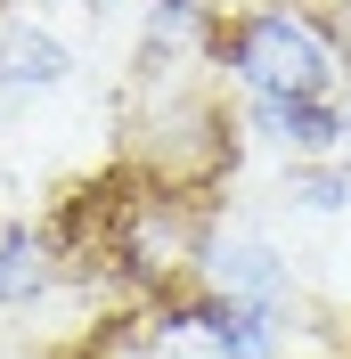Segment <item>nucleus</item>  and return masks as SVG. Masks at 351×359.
Returning a JSON list of instances; mask_svg holds the SVG:
<instances>
[{"instance_id":"f257e3e1","label":"nucleus","mask_w":351,"mask_h":359,"mask_svg":"<svg viewBox=\"0 0 351 359\" xmlns=\"http://www.w3.org/2000/svg\"><path fill=\"white\" fill-rule=\"evenodd\" d=\"M237 131L245 123L229 114V98H220L204 57L139 66L123 82V172L147 180V188L213 204L237 180Z\"/></svg>"},{"instance_id":"f03ea898","label":"nucleus","mask_w":351,"mask_h":359,"mask_svg":"<svg viewBox=\"0 0 351 359\" xmlns=\"http://www.w3.org/2000/svg\"><path fill=\"white\" fill-rule=\"evenodd\" d=\"M213 66L245 98H262V90H278V98H335L343 90V57L319 33V17L278 8V0H245L229 17L213 8Z\"/></svg>"},{"instance_id":"7ed1b4c3","label":"nucleus","mask_w":351,"mask_h":359,"mask_svg":"<svg viewBox=\"0 0 351 359\" xmlns=\"http://www.w3.org/2000/svg\"><path fill=\"white\" fill-rule=\"evenodd\" d=\"M197 286L220 294V302H245V311H270V318L294 311V262L262 229H213L204 262H197Z\"/></svg>"},{"instance_id":"20e7f679","label":"nucleus","mask_w":351,"mask_h":359,"mask_svg":"<svg viewBox=\"0 0 351 359\" xmlns=\"http://www.w3.org/2000/svg\"><path fill=\"white\" fill-rule=\"evenodd\" d=\"M253 139H270L286 163H310V156H343L351 147V123H343V98H278V90H262V98H245L237 114Z\"/></svg>"},{"instance_id":"39448f33","label":"nucleus","mask_w":351,"mask_h":359,"mask_svg":"<svg viewBox=\"0 0 351 359\" xmlns=\"http://www.w3.org/2000/svg\"><path fill=\"white\" fill-rule=\"evenodd\" d=\"M66 82H74L66 33L8 8V17H0V98H8V107H33V98H58Z\"/></svg>"},{"instance_id":"1a4fd4ad","label":"nucleus","mask_w":351,"mask_h":359,"mask_svg":"<svg viewBox=\"0 0 351 359\" xmlns=\"http://www.w3.org/2000/svg\"><path fill=\"white\" fill-rule=\"evenodd\" d=\"M82 8L90 17H114V8H131V0H82Z\"/></svg>"},{"instance_id":"6e6552de","label":"nucleus","mask_w":351,"mask_h":359,"mask_svg":"<svg viewBox=\"0 0 351 359\" xmlns=\"http://www.w3.org/2000/svg\"><path fill=\"white\" fill-rule=\"evenodd\" d=\"M310 17H319V33L335 41V57H343V82H351V0H319Z\"/></svg>"},{"instance_id":"9d476101","label":"nucleus","mask_w":351,"mask_h":359,"mask_svg":"<svg viewBox=\"0 0 351 359\" xmlns=\"http://www.w3.org/2000/svg\"><path fill=\"white\" fill-rule=\"evenodd\" d=\"M0 17H8V0H0Z\"/></svg>"},{"instance_id":"0eeeda50","label":"nucleus","mask_w":351,"mask_h":359,"mask_svg":"<svg viewBox=\"0 0 351 359\" xmlns=\"http://www.w3.org/2000/svg\"><path fill=\"white\" fill-rule=\"evenodd\" d=\"M278 196H286V212H303V221H335V212H351V163H343V156L286 163Z\"/></svg>"},{"instance_id":"423d86ee","label":"nucleus","mask_w":351,"mask_h":359,"mask_svg":"<svg viewBox=\"0 0 351 359\" xmlns=\"http://www.w3.org/2000/svg\"><path fill=\"white\" fill-rule=\"evenodd\" d=\"M66 286V262H58V245H49V229L33 221H8L0 229V311H41L49 294Z\"/></svg>"}]
</instances>
